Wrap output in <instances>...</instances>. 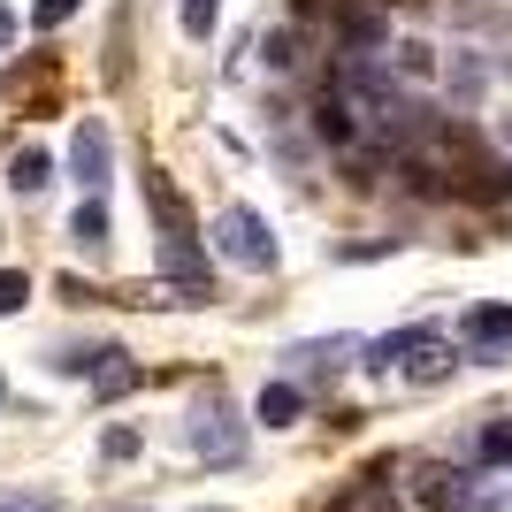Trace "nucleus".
<instances>
[{"instance_id":"1","label":"nucleus","mask_w":512,"mask_h":512,"mask_svg":"<svg viewBox=\"0 0 512 512\" xmlns=\"http://www.w3.org/2000/svg\"><path fill=\"white\" fill-rule=\"evenodd\" d=\"M214 245H222V260H237V268H276V237H268V222H260L253 207H222Z\"/></svg>"},{"instance_id":"2","label":"nucleus","mask_w":512,"mask_h":512,"mask_svg":"<svg viewBox=\"0 0 512 512\" xmlns=\"http://www.w3.org/2000/svg\"><path fill=\"white\" fill-rule=\"evenodd\" d=\"M192 444L207 451L214 467H230L237 451H245V436H237V428H230V413H222V406L207 398V406H199V421H192Z\"/></svg>"},{"instance_id":"3","label":"nucleus","mask_w":512,"mask_h":512,"mask_svg":"<svg viewBox=\"0 0 512 512\" xmlns=\"http://www.w3.org/2000/svg\"><path fill=\"white\" fill-rule=\"evenodd\" d=\"M69 169H77L85 199H100V192H107V130H100V123L77 130V146H69Z\"/></svg>"},{"instance_id":"4","label":"nucleus","mask_w":512,"mask_h":512,"mask_svg":"<svg viewBox=\"0 0 512 512\" xmlns=\"http://www.w3.org/2000/svg\"><path fill=\"white\" fill-rule=\"evenodd\" d=\"M421 505H428V512H474L467 474H451V467H428V474H421Z\"/></svg>"},{"instance_id":"5","label":"nucleus","mask_w":512,"mask_h":512,"mask_svg":"<svg viewBox=\"0 0 512 512\" xmlns=\"http://www.w3.org/2000/svg\"><path fill=\"white\" fill-rule=\"evenodd\" d=\"M436 344H444V329H436V321H413V329H390L383 344H375V360H421V352H436Z\"/></svg>"},{"instance_id":"6","label":"nucleus","mask_w":512,"mask_h":512,"mask_svg":"<svg viewBox=\"0 0 512 512\" xmlns=\"http://www.w3.org/2000/svg\"><path fill=\"white\" fill-rule=\"evenodd\" d=\"M467 344L474 352H505L512 344V306H474L467 314Z\"/></svg>"},{"instance_id":"7","label":"nucleus","mask_w":512,"mask_h":512,"mask_svg":"<svg viewBox=\"0 0 512 512\" xmlns=\"http://www.w3.org/2000/svg\"><path fill=\"white\" fill-rule=\"evenodd\" d=\"M146 199H153V214H161V230H169V237H192V214H184V199H176V184L161 169H146Z\"/></svg>"},{"instance_id":"8","label":"nucleus","mask_w":512,"mask_h":512,"mask_svg":"<svg viewBox=\"0 0 512 512\" xmlns=\"http://www.w3.org/2000/svg\"><path fill=\"white\" fill-rule=\"evenodd\" d=\"M161 268L176 283H207V253H199L192 237H161Z\"/></svg>"},{"instance_id":"9","label":"nucleus","mask_w":512,"mask_h":512,"mask_svg":"<svg viewBox=\"0 0 512 512\" xmlns=\"http://www.w3.org/2000/svg\"><path fill=\"white\" fill-rule=\"evenodd\" d=\"M299 406H306V398H299V383H268V390L253 398V413H260L268 428H291V421H299Z\"/></svg>"},{"instance_id":"10","label":"nucleus","mask_w":512,"mask_h":512,"mask_svg":"<svg viewBox=\"0 0 512 512\" xmlns=\"http://www.w3.org/2000/svg\"><path fill=\"white\" fill-rule=\"evenodd\" d=\"M69 237H77L85 253H100V245H107V199H77V222H69Z\"/></svg>"},{"instance_id":"11","label":"nucleus","mask_w":512,"mask_h":512,"mask_svg":"<svg viewBox=\"0 0 512 512\" xmlns=\"http://www.w3.org/2000/svg\"><path fill=\"white\" fill-rule=\"evenodd\" d=\"M46 176H54V169H46V153H39V146H23L16 161H8V184H16L23 199H31V192H46Z\"/></svg>"},{"instance_id":"12","label":"nucleus","mask_w":512,"mask_h":512,"mask_svg":"<svg viewBox=\"0 0 512 512\" xmlns=\"http://www.w3.org/2000/svg\"><path fill=\"white\" fill-rule=\"evenodd\" d=\"M314 130H321V138H329V146H352V107L321 92V107H314Z\"/></svg>"},{"instance_id":"13","label":"nucleus","mask_w":512,"mask_h":512,"mask_svg":"<svg viewBox=\"0 0 512 512\" xmlns=\"http://www.w3.org/2000/svg\"><path fill=\"white\" fill-rule=\"evenodd\" d=\"M138 383V367L123 360V352H100V398H115V390H130Z\"/></svg>"},{"instance_id":"14","label":"nucleus","mask_w":512,"mask_h":512,"mask_svg":"<svg viewBox=\"0 0 512 512\" xmlns=\"http://www.w3.org/2000/svg\"><path fill=\"white\" fill-rule=\"evenodd\" d=\"M23 299H31V276H23V268H0V314H23Z\"/></svg>"},{"instance_id":"15","label":"nucleus","mask_w":512,"mask_h":512,"mask_svg":"<svg viewBox=\"0 0 512 512\" xmlns=\"http://www.w3.org/2000/svg\"><path fill=\"white\" fill-rule=\"evenodd\" d=\"M214 16H222V0H184V31H192V39H207Z\"/></svg>"},{"instance_id":"16","label":"nucleus","mask_w":512,"mask_h":512,"mask_svg":"<svg viewBox=\"0 0 512 512\" xmlns=\"http://www.w3.org/2000/svg\"><path fill=\"white\" fill-rule=\"evenodd\" d=\"M474 451H482V459H490V467H497V459H512V421L482 428V444H474Z\"/></svg>"},{"instance_id":"17","label":"nucleus","mask_w":512,"mask_h":512,"mask_svg":"<svg viewBox=\"0 0 512 512\" xmlns=\"http://www.w3.org/2000/svg\"><path fill=\"white\" fill-rule=\"evenodd\" d=\"M69 16H77V0H39V8H31L39 31H54V23H69Z\"/></svg>"},{"instance_id":"18","label":"nucleus","mask_w":512,"mask_h":512,"mask_svg":"<svg viewBox=\"0 0 512 512\" xmlns=\"http://www.w3.org/2000/svg\"><path fill=\"white\" fill-rule=\"evenodd\" d=\"M260 54H268V69H291V31H268V39H260Z\"/></svg>"},{"instance_id":"19","label":"nucleus","mask_w":512,"mask_h":512,"mask_svg":"<svg viewBox=\"0 0 512 512\" xmlns=\"http://www.w3.org/2000/svg\"><path fill=\"white\" fill-rule=\"evenodd\" d=\"M138 451V428H107V459H130Z\"/></svg>"},{"instance_id":"20","label":"nucleus","mask_w":512,"mask_h":512,"mask_svg":"<svg viewBox=\"0 0 512 512\" xmlns=\"http://www.w3.org/2000/svg\"><path fill=\"white\" fill-rule=\"evenodd\" d=\"M8 31H16V16H8V8H0V46H8Z\"/></svg>"},{"instance_id":"21","label":"nucleus","mask_w":512,"mask_h":512,"mask_svg":"<svg viewBox=\"0 0 512 512\" xmlns=\"http://www.w3.org/2000/svg\"><path fill=\"white\" fill-rule=\"evenodd\" d=\"M0 398H8V383H0Z\"/></svg>"},{"instance_id":"22","label":"nucleus","mask_w":512,"mask_h":512,"mask_svg":"<svg viewBox=\"0 0 512 512\" xmlns=\"http://www.w3.org/2000/svg\"><path fill=\"white\" fill-rule=\"evenodd\" d=\"M505 184H512V169H505Z\"/></svg>"}]
</instances>
